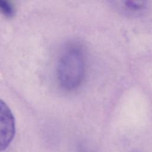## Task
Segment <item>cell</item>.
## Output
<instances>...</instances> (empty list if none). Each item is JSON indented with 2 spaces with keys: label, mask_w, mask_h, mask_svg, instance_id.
<instances>
[{
  "label": "cell",
  "mask_w": 152,
  "mask_h": 152,
  "mask_svg": "<svg viewBox=\"0 0 152 152\" xmlns=\"http://www.w3.org/2000/svg\"><path fill=\"white\" fill-rule=\"evenodd\" d=\"M84 62L81 51L76 46L67 47L59 58L57 77L61 87L66 90L76 88L81 83Z\"/></svg>",
  "instance_id": "6da1fadb"
},
{
  "label": "cell",
  "mask_w": 152,
  "mask_h": 152,
  "mask_svg": "<svg viewBox=\"0 0 152 152\" xmlns=\"http://www.w3.org/2000/svg\"><path fill=\"white\" fill-rule=\"evenodd\" d=\"M15 131V119L6 103L0 99V151L5 150L12 141Z\"/></svg>",
  "instance_id": "7a4b0ae2"
},
{
  "label": "cell",
  "mask_w": 152,
  "mask_h": 152,
  "mask_svg": "<svg viewBox=\"0 0 152 152\" xmlns=\"http://www.w3.org/2000/svg\"><path fill=\"white\" fill-rule=\"evenodd\" d=\"M0 12L4 15L10 17L14 14V8L8 1H0Z\"/></svg>",
  "instance_id": "3957f363"
}]
</instances>
